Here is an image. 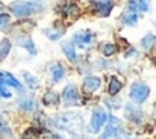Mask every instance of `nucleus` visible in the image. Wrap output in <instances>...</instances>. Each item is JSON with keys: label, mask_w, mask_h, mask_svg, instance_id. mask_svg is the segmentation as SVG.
Listing matches in <instances>:
<instances>
[{"label": "nucleus", "mask_w": 156, "mask_h": 139, "mask_svg": "<svg viewBox=\"0 0 156 139\" xmlns=\"http://www.w3.org/2000/svg\"><path fill=\"white\" fill-rule=\"evenodd\" d=\"M11 11L17 17H27L30 14L40 12L43 9V2L41 0H34V2H14L9 5Z\"/></svg>", "instance_id": "1"}, {"label": "nucleus", "mask_w": 156, "mask_h": 139, "mask_svg": "<svg viewBox=\"0 0 156 139\" xmlns=\"http://www.w3.org/2000/svg\"><path fill=\"white\" fill-rule=\"evenodd\" d=\"M149 94H150V89H149V86L147 85H144V83H135L132 88H130V98L135 101V103H143V101H146L147 100V97H149Z\"/></svg>", "instance_id": "2"}, {"label": "nucleus", "mask_w": 156, "mask_h": 139, "mask_svg": "<svg viewBox=\"0 0 156 139\" xmlns=\"http://www.w3.org/2000/svg\"><path fill=\"white\" fill-rule=\"evenodd\" d=\"M106 120H108L106 112L102 109H96L94 113H93V118H91V129L94 132H99L102 129V126L106 123Z\"/></svg>", "instance_id": "3"}, {"label": "nucleus", "mask_w": 156, "mask_h": 139, "mask_svg": "<svg viewBox=\"0 0 156 139\" xmlns=\"http://www.w3.org/2000/svg\"><path fill=\"white\" fill-rule=\"evenodd\" d=\"M94 40H96V36H94V33L91 30H82V32H77L74 35V43L79 47L90 46Z\"/></svg>", "instance_id": "4"}, {"label": "nucleus", "mask_w": 156, "mask_h": 139, "mask_svg": "<svg viewBox=\"0 0 156 139\" xmlns=\"http://www.w3.org/2000/svg\"><path fill=\"white\" fill-rule=\"evenodd\" d=\"M62 98L67 104H76L79 101V95H77V89L74 85H68L64 92H62Z\"/></svg>", "instance_id": "5"}, {"label": "nucleus", "mask_w": 156, "mask_h": 139, "mask_svg": "<svg viewBox=\"0 0 156 139\" xmlns=\"http://www.w3.org/2000/svg\"><path fill=\"white\" fill-rule=\"evenodd\" d=\"M112 8H114V3H112L111 0H96V2H94V9H96V11L99 12V15H102V17L109 15L111 11H112Z\"/></svg>", "instance_id": "6"}, {"label": "nucleus", "mask_w": 156, "mask_h": 139, "mask_svg": "<svg viewBox=\"0 0 156 139\" xmlns=\"http://www.w3.org/2000/svg\"><path fill=\"white\" fill-rule=\"evenodd\" d=\"M120 133H121V130L118 129V121L115 118H111L109 126L106 127V130L102 136L103 138H117V136H120Z\"/></svg>", "instance_id": "7"}, {"label": "nucleus", "mask_w": 156, "mask_h": 139, "mask_svg": "<svg viewBox=\"0 0 156 139\" xmlns=\"http://www.w3.org/2000/svg\"><path fill=\"white\" fill-rule=\"evenodd\" d=\"M0 83H3V85H9V86H14V88L23 91V86L20 85V82H18L12 74H9V73L0 71Z\"/></svg>", "instance_id": "8"}, {"label": "nucleus", "mask_w": 156, "mask_h": 139, "mask_svg": "<svg viewBox=\"0 0 156 139\" xmlns=\"http://www.w3.org/2000/svg\"><path fill=\"white\" fill-rule=\"evenodd\" d=\"M100 88V79L99 77H94V76H90L83 80V91L85 92H94Z\"/></svg>", "instance_id": "9"}, {"label": "nucleus", "mask_w": 156, "mask_h": 139, "mask_svg": "<svg viewBox=\"0 0 156 139\" xmlns=\"http://www.w3.org/2000/svg\"><path fill=\"white\" fill-rule=\"evenodd\" d=\"M121 20H123V23H124V24L135 26V24L138 23V20H140V15H138V12H136V11H133V9H130V8H129V11H126V12L123 14Z\"/></svg>", "instance_id": "10"}, {"label": "nucleus", "mask_w": 156, "mask_h": 139, "mask_svg": "<svg viewBox=\"0 0 156 139\" xmlns=\"http://www.w3.org/2000/svg\"><path fill=\"white\" fill-rule=\"evenodd\" d=\"M129 8L136 12H147L149 11V2L147 0H130Z\"/></svg>", "instance_id": "11"}, {"label": "nucleus", "mask_w": 156, "mask_h": 139, "mask_svg": "<svg viewBox=\"0 0 156 139\" xmlns=\"http://www.w3.org/2000/svg\"><path fill=\"white\" fill-rule=\"evenodd\" d=\"M62 51H64V54L70 59V61H76V48L73 46V43H70V41H65V43H62Z\"/></svg>", "instance_id": "12"}, {"label": "nucleus", "mask_w": 156, "mask_h": 139, "mask_svg": "<svg viewBox=\"0 0 156 139\" xmlns=\"http://www.w3.org/2000/svg\"><path fill=\"white\" fill-rule=\"evenodd\" d=\"M50 71H52V79L53 82H61L64 79V70L59 64H53L50 67Z\"/></svg>", "instance_id": "13"}, {"label": "nucleus", "mask_w": 156, "mask_h": 139, "mask_svg": "<svg viewBox=\"0 0 156 139\" xmlns=\"http://www.w3.org/2000/svg\"><path fill=\"white\" fill-rule=\"evenodd\" d=\"M43 101H44V104L46 106H58L59 104V98H58V95L53 92V91H49V92L44 95V98H43Z\"/></svg>", "instance_id": "14"}, {"label": "nucleus", "mask_w": 156, "mask_h": 139, "mask_svg": "<svg viewBox=\"0 0 156 139\" xmlns=\"http://www.w3.org/2000/svg\"><path fill=\"white\" fill-rule=\"evenodd\" d=\"M141 46H143V48H146V50H152L156 46V36L155 35H147L146 38L141 40Z\"/></svg>", "instance_id": "15"}, {"label": "nucleus", "mask_w": 156, "mask_h": 139, "mask_svg": "<svg viewBox=\"0 0 156 139\" xmlns=\"http://www.w3.org/2000/svg\"><path fill=\"white\" fill-rule=\"evenodd\" d=\"M120 89H121V82H120L117 77H111V83H109V94H111V95H117Z\"/></svg>", "instance_id": "16"}, {"label": "nucleus", "mask_w": 156, "mask_h": 139, "mask_svg": "<svg viewBox=\"0 0 156 139\" xmlns=\"http://www.w3.org/2000/svg\"><path fill=\"white\" fill-rule=\"evenodd\" d=\"M9 50H11V43H9V40L0 41V61H3V59L8 56Z\"/></svg>", "instance_id": "17"}, {"label": "nucleus", "mask_w": 156, "mask_h": 139, "mask_svg": "<svg viewBox=\"0 0 156 139\" xmlns=\"http://www.w3.org/2000/svg\"><path fill=\"white\" fill-rule=\"evenodd\" d=\"M18 44L20 46H23V47H26L30 53H37V50H35V46H34V43H32V40L29 38V36H24V38H20L18 40Z\"/></svg>", "instance_id": "18"}, {"label": "nucleus", "mask_w": 156, "mask_h": 139, "mask_svg": "<svg viewBox=\"0 0 156 139\" xmlns=\"http://www.w3.org/2000/svg\"><path fill=\"white\" fill-rule=\"evenodd\" d=\"M0 132H2L3 136H9V138L12 136V135H11V129L8 127V123H6L2 116H0Z\"/></svg>", "instance_id": "19"}, {"label": "nucleus", "mask_w": 156, "mask_h": 139, "mask_svg": "<svg viewBox=\"0 0 156 139\" xmlns=\"http://www.w3.org/2000/svg\"><path fill=\"white\" fill-rule=\"evenodd\" d=\"M102 51H103L105 56H112L117 51V47L114 44H105V46H102Z\"/></svg>", "instance_id": "20"}, {"label": "nucleus", "mask_w": 156, "mask_h": 139, "mask_svg": "<svg viewBox=\"0 0 156 139\" xmlns=\"http://www.w3.org/2000/svg\"><path fill=\"white\" fill-rule=\"evenodd\" d=\"M23 76H24V79L29 82V86H30V88H37V86H38L37 79H35V77H32V76H30L27 71H24V73H23Z\"/></svg>", "instance_id": "21"}, {"label": "nucleus", "mask_w": 156, "mask_h": 139, "mask_svg": "<svg viewBox=\"0 0 156 139\" xmlns=\"http://www.w3.org/2000/svg\"><path fill=\"white\" fill-rule=\"evenodd\" d=\"M79 6H76V5H70L68 6V9H67V14L70 15V17H77L79 15Z\"/></svg>", "instance_id": "22"}, {"label": "nucleus", "mask_w": 156, "mask_h": 139, "mask_svg": "<svg viewBox=\"0 0 156 139\" xmlns=\"http://www.w3.org/2000/svg\"><path fill=\"white\" fill-rule=\"evenodd\" d=\"M9 23V15L8 14H0V29H5Z\"/></svg>", "instance_id": "23"}, {"label": "nucleus", "mask_w": 156, "mask_h": 139, "mask_svg": "<svg viewBox=\"0 0 156 139\" xmlns=\"http://www.w3.org/2000/svg\"><path fill=\"white\" fill-rule=\"evenodd\" d=\"M46 35L50 38V40H58L61 35H62V30H59V32H56V30H46Z\"/></svg>", "instance_id": "24"}, {"label": "nucleus", "mask_w": 156, "mask_h": 139, "mask_svg": "<svg viewBox=\"0 0 156 139\" xmlns=\"http://www.w3.org/2000/svg\"><path fill=\"white\" fill-rule=\"evenodd\" d=\"M6 85H3V83H0V97H3V98H11L12 95H11V92L5 88Z\"/></svg>", "instance_id": "25"}, {"label": "nucleus", "mask_w": 156, "mask_h": 139, "mask_svg": "<svg viewBox=\"0 0 156 139\" xmlns=\"http://www.w3.org/2000/svg\"><path fill=\"white\" fill-rule=\"evenodd\" d=\"M21 106H23V107H26V110H30V109L35 106V103H34L32 100H29L27 103H21Z\"/></svg>", "instance_id": "26"}, {"label": "nucleus", "mask_w": 156, "mask_h": 139, "mask_svg": "<svg viewBox=\"0 0 156 139\" xmlns=\"http://www.w3.org/2000/svg\"><path fill=\"white\" fill-rule=\"evenodd\" d=\"M155 62H156V57H155Z\"/></svg>", "instance_id": "27"}]
</instances>
